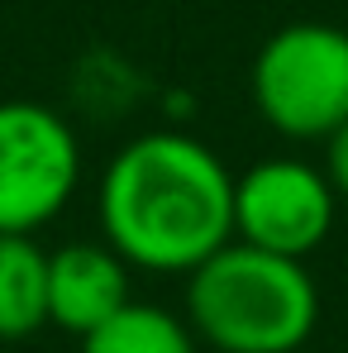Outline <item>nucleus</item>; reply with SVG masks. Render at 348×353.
I'll list each match as a JSON object with an SVG mask.
<instances>
[{"instance_id": "obj_1", "label": "nucleus", "mask_w": 348, "mask_h": 353, "mask_svg": "<svg viewBox=\"0 0 348 353\" xmlns=\"http://www.w3.org/2000/svg\"><path fill=\"white\" fill-rule=\"evenodd\" d=\"M101 234L139 272H191L234 239V176L220 153L181 129L139 134L105 163Z\"/></svg>"}, {"instance_id": "obj_2", "label": "nucleus", "mask_w": 348, "mask_h": 353, "mask_svg": "<svg viewBox=\"0 0 348 353\" xmlns=\"http://www.w3.org/2000/svg\"><path fill=\"white\" fill-rule=\"evenodd\" d=\"M186 320L215 353H296L320 325L305 258L229 239L186 272Z\"/></svg>"}, {"instance_id": "obj_3", "label": "nucleus", "mask_w": 348, "mask_h": 353, "mask_svg": "<svg viewBox=\"0 0 348 353\" xmlns=\"http://www.w3.org/2000/svg\"><path fill=\"white\" fill-rule=\"evenodd\" d=\"M253 105L267 129L325 143L348 119V29L300 19L277 29L253 58Z\"/></svg>"}, {"instance_id": "obj_4", "label": "nucleus", "mask_w": 348, "mask_h": 353, "mask_svg": "<svg viewBox=\"0 0 348 353\" xmlns=\"http://www.w3.org/2000/svg\"><path fill=\"white\" fill-rule=\"evenodd\" d=\"M81 181L72 124L39 101H0V234L53 225Z\"/></svg>"}, {"instance_id": "obj_5", "label": "nucleus", "mask_w": 348, "mask_h": 353, "mask_svg": "<svg viewBox=\"0 0 348 353\" xmlns=\"http://www.w3.org/2000/svg\"><path fill=\"white\" fill-rule=\"evenodd\" d=\"M339 205L325 168L305 158H267L234 176V239L305 258L329 239Z\"/></svg>"}, {"instance_id": "obj_6", "label": "nucleus", "mask_w": 348, "mask_h": 353, "mask_svg": "<svg viewBox=\"0 0 348 353\" xmlns=\"http://www.w3.org/2000/svg\"><path fill=\"white\" fill-rule=\"evenodd\" d=\"M129 296V263L101 239H81V243H62L58 253H48V325H58L67 334H91L96 325H105Z\"/></svg>"}, {"instance_id": "obj_7", "label": "nucleus", "mask_w": 348, "mask_h": 353, "mask_svg": "<svg viewBox=\"0 0 348 353\" xmlns=\"http://www.w3.org/2000/svg\"><path fill=\"white\" fill-rule=\"evenodd\" d=\"M48 325V253L29 234H0V339H29Z\"/></svg>"}, {"instance_id": "obj_8", "label": "nucleus", "mask_w": 348, "mask_h": 353, "mask_svg": "<svg viewBox=\"0 0 348 353\" xmlns=\"http://www.w3.org/2000/svg\"><path fill=\"white\" fill-rule=\"evenodd\" d=\"M196 330L153 301H124L105 325L81 334V353H196Z\"/></svg>"}, {"instance_id": "obj_9", "label": "nucleus", "mask_w": 348, "mask_h": 353, "mask_svg": "<svg viewBox=\"0 0 348 353\" xmlns=\"http://www.w3.org/2000/svg\"><path fill=\"white\" fill-rule=\"evenodd\" d=\"M320 168L329 176V186L339 191V201L348 205V119L325 139V163H320Z\"/></svg>"}]
</instances>
